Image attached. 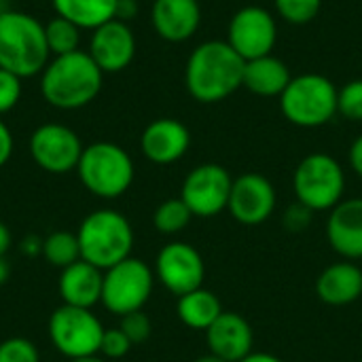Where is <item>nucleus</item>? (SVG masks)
<instances>
[{
  "label": "nucleus",
  "instance_id": "nucleus-1",
  "mask_svg": "<svg viewBox=\"0 0 362 362\" xmlns=\"http://www.w3.org/2000/svg\"><path fill=\"white\" fill-rule=\"evenodd\" d=\"M244 66L227 40H206L187 59L185 87L199 104H218L244 87Z\"/></svg>",
  "mask_w": 362,
  "mask_h": 362
},
{
  "label": "nucleus",
  "instance_id": "nucleus-2",
  "mask_svg": "<svg viewBox=\"0 0 362 362\" xmlns=\"http://www.w3.org/2000/svg\"><path fill=\"white\" fill-rule=\"evenodd\" d=\"M104 72L85 51L55 55L40 72V95L59 110L91 104L102 91Z\"/></svg>",
  "mask_w": 362,
  "mask_h": 362
},
{
  "label": "nucleus",
  "instance_id": "nucleus-3",
  "mask_svg": "<svg viewBox=\"0 0 362 362\" xmlns=\"http://www.w3.org/2000/svg\"><path fill=\"white\" fill-rule=\"evenodd\" d=\"M49 55L45 25L36 17L15 8L0 15V68L30 78L45 70Z\"/></svg>",
  "mask_w": 362,
  "mask_h": 362
},
{
  "label": "nucleus",
  "instance_id": "nucleus-4",
  "mask_svg": "<svg viewBox=\"0 0 362 362\" xmlns=\"http://www.w3.org/2000/svg\"><path fill=\"white\" fill-rule=\"evenodd\" d=\"M76 238L81 246V259L102 272L129 259L136 240L127 216L110 208L87 214L78 225Z\"/></svg>",
  "mask_w": 362,
  "mask_h": 362
},
{
  "label": "nucleus",
  "instance_id": "nucleus-5",
  "mask_svg": "<svg viewBox=\"0 0 362 362\" xmlns=\"http://www.w3.org/2000/svg\"><path fill=\"white\" fill-rule=\"evenodd\" d=\"M76 174L81 185L93 197L117 199L129 191L136 176V168L123 146L104 140L83 148Z\"/></svg>",
  "mask_w": 362,
  "mask_h": 362
},
{
  "label": "nucleus",
  "instance_id": "nucleus-6",
  "mask_svg": "<svg viewBox=\"0 0 362 362\" xmlns=\"http://www.w3.org/2000/svg\"><path fill=\"white\" fill-rule=\"evenodd\" d=\"M337 87L331 78L308 72L293 76L280 95V108L297 127H322L337 115Z\"/></svg>",
  "mask_w": 362,
  "mask_h": 362
},
{
  "label": "nucleus",
  "instance_id": "nucleus-7",
  "mask_svg": "<svg viewBox=\"0 0 362 362\" xmlns=\"http://www.w3.org/2000/svg\"><path fill=\"white\" fill-rule=\"evenodd\" d=\"M293 191L299 204L316 212H331L346 193L344 165L329 153H312L299 161L293 174Z\"/></svg>",
  "mask_w": 362,
  "mask_h": 362
},
{
  "label": "nucleus",
  "instance_id": "nucleus-8",
  "mask_svg": "<svg viewBox=\"0 0 362 362\" xmlns=\"http://www.w3.org/2000/svg\"><path fill=\"white\" fill-rule=\"evenodd\" d=\"M155 288V272L136 257H129L104 272L102 305L115 314L125 316L144 310Z\"/></svg>",
  "mask_w": 362,
  "mask_h": 362
},
{
  "label": "nucleus",
  "instance_id": "nucleus-9",
  "mask_svg": "<svg viewBox=\"0 0 362 362\" xmlns=\"http://www.w3.org/2000/svg\"><path fill=\"white\" fill-rule=\"evenodd\" d=\"M102 335L104 327L91 310L62 303L49 318V339L68 361L100 354Z\"/></svg>",
  "mask_w": 362,
  "mask_h": 362
},
{
  "label": "nucleus",
  "instance_id": "nucleus-10",
  "mask_svg": "<svg viewBox=\"0 0 362 362\" xmlns=\"http://www.w3.org/2000/svg\"><path fill=\"white\" fill-rule=\"evenodd\" d=\"M233 176L221 163H202L193 168L180 189V199L197 218H214L229 208Z\"/></svg>",
  "mask_w": 362,
  "mask_h": 362
},
{
  "label": "nucleus",
  "instance_id": "nucleus-11",
  "mask_svg": "<svg viewBox=\"0 0 362 362\" xmlns=\"http://www.w3.org/2000/svg\"><path fill=\"white\" fill-rule=\"evenodd\" d=\"M227 42L244 62L269 55L278 42L276 17L257 4L238 8L229 21Z\"/></svg>",
  "mask_w": 362,
  "mask_h": 362
},
{
  "label": "nucleus",
  "instance_id": "nucleus-12",
  "mask_svg": "<svg viewBox=\"0 0 362 362\" xmlns=\"http://www.w3.org/2000/svg\"><path fill=\"white\" fill-rule=\"evenodd\" d=\"M155 280L174 297H182L204 286L206 263L199 250L187 242L165 244L155 259Z\"/></svg>",
  "mask_w": 362,
  "mask_h": 362
},
{
  "label": "nucleus",
  "instance_id": "nucleus-13",
  "mask_svg": "<svg viewBox=\"0 0 362 362\" xmlns=\"http://www.w3.org/2000/svg\"><path fill=\"white\" fill-rule=\"evenodd\" d=\"M83 148L76 132L62 123H42L30 136V155L34 163L49 174L76 170Z\"/></svg>",
  "mask_w": 362,
  "mask_h": 362
},
{
  "label": "nucleus",
  "instance_id": "nucleus-14",
  "mask_svg": "<svg viewBox=\"0 0 362 362\" xmlns=\"http://www.w3.org/2000/svg\"><path fill=\"white\" fill-rule=\"evenodd\" d=\"M278 206V193L272 180L259 172H246L233 178L229 214L244 227H257L267 223Z\"/></svg>",
  "mask_w": 362,
  "mask_h": 362
},
{
  "label": "nucleus",
  "instance_id": "nucleus-15",
  "mask_svg": "<svg viewBox=\"0 0 362 362\" xmlns=\"http://www.w3.org/2000/svg\"><path fill=\"white\" fill-rule=\"evenodd\" d=\"M87 53L102 72H121L134 62L136 36L125 21L110 19L91 30Z\"/></svg>",
  "mask_w": 362,
  "mask_h": 362
},
{
  "label": "nucleus",
  "instance_id": "nucleus-16",
  "mask_svg": "<svg viewBox=\"0 0 362 362\" xmlns=\"http://www.w3.org/2000/svg\"><path fill=\"white\" fill-rule=\"evenodd\" d=\"M189 146L191 134L187 125L170 117L151 121L140 136L142 155L155 165H172L180 161L187 155Z\"/></svg>",
  "mask_w": 362,
  "mask_h": 362
},
{
  "label": "nucleus",
  "instance_id": "nucleus-17",
  "mask_svg": "<svg viewBox=\"0 0 362 362\" xmlns=\"http://www.w3.org/2000/svg\"><path fill=\"white\" fill-rule=\"evenodd\" d=\"M206 344L210 354L227 362H240L255 352V331L242 314L225 310L206 331Z\"/></svg>",
  "mask_w": 362,
  "mask_h": 362
},
{
  "label": "nucleus",
  "instance_id": "nucleus-18",
  "mask_svg": "<svg viewBox=\"0 0 362 362\" xmlns=\"http://www.w3.org/2000/svg\"><path fill=\"white\" fill-rule=\"evenodd\" d=\"M327 240L346 261L362 259V197L341 199L327 218Z\"/></svg>",
  "mask_w": 362,
  "mask_h": 362
},
{
  "label": "nucleus",
  "instance_id": "nucleus-19",
  "mask_svg": "<svg viewBox=\"0 0 362 362\" xmlns=\"http://www.w3.org/2000/svg\"><path fill=\"white\" fill-rule=\"evenodd\" d=\"M151 21L159 38L168 42H185L202 23V6L197 0H155Z\"/></svg>",
  "mask_w": 362,
  "mask_h": 362
},
{
  "label": "nucleus",
  "instance_id": "nucleus-20",
  "mask_svg": "<svg viewBox=\"0 0 362 362\" xmlns=\"http://www.w3.org/2000/svg\"><path fill=\"white\" fill-rule=\"evenodd\" d=\"M102 282L104 272L81 259L74 265L62 269L57 293L64 305L93 310L98 303H102Z\"/></svg>",
  "mask_w": 362,
  "mask_h": 362
},
{
  "label": "nucleus",
  "instance_id": "nucleus-21",
  "mask_svg": "<svg viewBox=\"0 0 362 362\" xmlns=\"http://www.w3.org/2000/svg\"><path fill=\"white\" fill-rule=\"evenodd\" d=\"M316 295L331 308L352 305L362 297V269L346 259L327 265L316 280Z\"/></svg>",
  "mask_w": 362,
  "mask_h": 362
},
{
  "label": "nucleus",
  "instance_id": "nucleus-22",
  "mask_svg": "<svg viewBox=\"0 0 362 362\" xmlns=\"http://www.w3.org/2000/svg\"><path fill=\"white\" fill-rule=\"evenodd\" d=\"M291 78L288 66L272 53L250 59L244 66V87L261 98H280Z\"/></svg>",
  "mask_w": 362,
  "mask_h": 362
},
{
  "label": "nucleus",
  "instance_id": "nucleus-23",
  "mask_svg": "<svg viewBox=\"0 0 362 362\" xmlns=\"http://www.w3.org/2000/svg\"><path fill=\"white\" fill-rule=\"evenodd\" d=\"M223 312L225 310H223L221 299L204 286L178 297V303H176V314L180 322L193 331H204V333L216 322V318Z\"/></svg>",
  "mask_w": 362,
  "mask_h": 362
},
{
  "label": "nucleus",
  "instance_id": "nucleus-24",
  "mask_svg": "<svg viewBox=\"0 0 362 362\" xmlns=\"http://www.w3.org/2000/svg\"><path fill=\"white\" fill-rule=\"evenodd\" d=\"M55 15L76 23L81 30H95L117 17L119 0H51Z\"/></svg>",
  "mask_w": 362,
  "mask_h": 362
},
{
  "label": "nucleus",
  "instance_id": "nucleus-25",
  "mask_svg": "<svg viewBox=\"0 0 362 362\" xmlns=\"http://www.w3.org/2000/svg\"><path fill=\"white\" fill-rule=\"evenodd\" d=\"M42 257L49 265L59 272L81 261V246L76 233L70 231H53L42 240Z\"/></svg>",
  "mask_w": 362,
  "mask_h": 362
},
{
  "label": "nucleus",
  "instance_id": "nucleus-26",
  "mask_svg": "<svg viewBox=\"0 0 362 362\" xmlns=\"http://www.w3.org/2000/svg\"><path fill=\"white\" fill-rule=\"evenodd\" d=\"M191 218H195V216L191 214L189 206L180 197H172V199L161 202L153 212V225L163 235L182 233L189 227Z\"/></svg>",
  "mask_w": 362,
  "mask_h": 362
},
{
  "label": "nucleus",
  "instance_id": "nucleus-27",
  "mask_svg": "<svg viewBox=\"0 0 362 362\" xmlns=\"http://www.w3.org/2000/svg\"><path fill=\"white\" fill-rule=\"evenodd\" d=\"M45 38L51 55H66L81 51V28L59 15H55L49 23H45Z\"/></svg>",
  "mask_w": 362,
  "mask_h": 362
},
{
  "label": "nucleus",
  "instance_id": "nucleus-28",
  "mask_svg": "<svg viewBox=\"0 0 362 362\" xmlns=\"http://www.w3.org/2000/svg\"><path fill=\"white\" fill-rule=\"evenodd\" d=\"M274 6L284 21L293 25H305L318 17L322 0H274Z\"/></svg>",
  "mask_w": 362,
  "mask_h": 362
},
{
  "label": "nucleus",
  "instance_id": "nucleus-29",
  "mask_svg": "<svg viewBox=\"0 0 362 362\" xmlns=\"http://www.w3.org/2000/svg\"><path fill=\"white\" fill-rule=\"evenodd\" d=\"M337 112L348 121H362V78L350 81L337 91Z\"/></svg>",
  "mask_w": 362,
  "mask_h": 362
},
{
  "label": "nucleus",
  "instance_id": "nucleus-30",
  "mask_svg": "<svg viewBox=\"0 0 362 362\" xmlns=\"http://www.w3.org/2000/svg\"><path fill=\"white\" fill-rule=\"evenodd\" d=\"M0 362H40V352L25 337H8L0 344Z\"/></svg>",
  "mask_w": 362,
  "mask_h": 362
},
{
  "label": "nucleus",
  "instance_id": "nucleus-31",
  "mask_svg": "<svg viewBox=\"0 0 362 362\" xmlns=\"http://www.w3.org/2000/svg\"><path fill=\"white\" fill-rule=\"evenodd\" d=\"M119 329L127 335V339L134 344V346H140L144 344L151 333H153V325H151V318L140 310V312H132V314H125L121 316V325Z\"/></svg>",
  "mask_w": 362,
  "mask_h": 362
},
{
  "label": "nucleus",
  "instance_id": "nucleus-32",
  "mask_svg": "<svg viewBox=\"0 0 362 362\" xmlns=\"http://www.w3.org/2000/svg\"><path fill=\"white\" fill-rule=\"evenodd\" d=\"M132 346L134 344L127 339V335L121 329H104L102 344H100V356L110 358V361H119V358L129 354Z\"/></svg>",
  "mask_w": 362,
  "mask_h": 362
},
{
  "label": "nucleus",
  "instance_id": "nucleus-33",
  "mask_svg": "<svg viewBox=\"0 0 362 362\" xmlns=\"http://www.w3.org/2000/svg\"><path fill=\"white\" fill-rule=\"evenodd\" d=\"M21 98V78L0 68V117L17 106Z\"/></svg>",
  "mask_w": 362,
  "mask_h": 362
},
{
  "label": "nucleus",
  "instance_id": "nucleus-34",
  "mask_svg": "<svg viewBox=\"0 0 362 362\" xmlns=\"http://www.w3.org/2000/svg\"><path fill=\"white\" fill-rule=\"evenodd\" d=\"M312 221H314V212L308 206L299 204V202L291 204L284 210V214H282V225H284V229L288 233H303V231H308Z\"/></svg>",
  "mask_w": 362,
  "mask_h": 362
},
{
  "label": "nucleus",
  "instance_id": "nucleus-35",
  "mask_svg": "<svg viewBox=\"0 0 362 362\" xmlns=\"http://www.w3.org/2000/svg\"><path fill=\"white\" fill-rule=\"evenodd\" d=\"M11 155H13V134L8 125L0 119V168L8 163Z\"/></svg>",
  "mask_w": 362,
  "mask_h": 362
},
{
  "label": "nucleus",
  "instance_id": "nucleus-36",
  "mask_svg": "<svg viewBox=\"0 0 362 362\" xmlns=\"http://www.w3.org/2000/svg\"><path fill=\"white\" fill-rule=\"evenodd\" d=\"M350 168L354 170V174L362 178V136H358L352 146H350Z\"/></svg>",
  "mask_w": 362,
  "mask_h": 362
},
{
  "label": "nucleus",
  "instance_id": "nucleus-37",
  "mask_svg": "<svg viewBox=\"0 0 362 362\" xmlns=\"http://www.w3.org/2000/svg\"><path fill=\"white\" fill-rule=\"evenodd\" d=\"M138 13V0H119L117 4V17L115 19H121V21H129L132 17H136Z\"/></svg>",
  "mask_w": 362,
  "mask_h": 362
},
{
  "label": "nucleus",
  "instance_id": "nucleus-38",
  "mask_svg": "<svg viewBox=\"0 0 362 362\" xmlns=\"http://www.w3.org/2000/svg\"><path fill=\"white\" fill-rule=\"evenodd\" d=\"M11 242H13V238H11V231H8V227L0 221V257H4L6 252H8V248H11Z\"/></svg>",
  "mask_w": 362,
  "mask_h": 362
},
{
  "label": "nucleus",
  "instance_id": "nucleus-39",
  "mask_svg": "<svg viewBox=\"0 0 362 362\" xmlns=\"http://www.w3.org/2000/svg\"><path fill=\"white\" fill-rule=\"evenodd\" d=\"M240 362H284L282 358H278L276 354H269V352H252L248 354L244 361Z\"/></svg>",
  "mask_w": 362,
  "mask_h": 362
},
{
  "label": "nucleus",
  "instance_id": "nucleus-40",
  "mask_svg": "<svg viewBox=\"0 0 362 362\" xmlns=\"http://www.w3.org/2000/svg\"><path fill=\"white\" fill-rule=\"evenodd\" d=\"M21 248H23L28 255H30V252H34V255H42V240H38V238H25Z\"/></svg>",
  "mask_w": 362,
  "mask_h": 362
},
{
  "label": "nucleus",
  "instance_id": "nucleus-41",
  "mask_svg": "<svg viewBox=\"0 0 362 362\" xmlns=\"http://www.w3.org/2000/svg\"><path fill=\"white\" fill-rule=\"evenodd\" d=\"M8 274H11V269H8V263L4 261V257H0V286L8 280Z\"/></svg>",
  "mask_w": 362,
  "mask_h": 362
},
{
  "label": "nucleus",
  "instance_id": "nucleus-42",
  "mask_svg": "<svg viewBox=\"0 0 362 362\" xmlns=\"http://www.w3.org/2000/svg\"><path fill=\"white\" fill-rule=\"evenodd\" d=\"M68 362H106L100 354H91V356H81V358H70Z\"/></svg>",
  "mask_w": 362,
  "mask_h": 362
},
{
  "label": "nucleus",
  "instance_id": "nucleus-43",
  "mask_svg": "<svg viewBox=\"0 0 362 362\" xmlns=\"http://www.w3.org/2000/svg\"><path fill=\"white\" fill-rule=\"evenodd\" d=\"M195 362H227V361H223V358H218V356H214V354H204V356H199L197 361Z\"/></svg>",
  "mask_w": 362,
  "mask_h": 362
},
{
  "label": "nucleus",
  "instance_id": "nucleus-44",
  "mask_svg": "<svg viewBox=\"0 0 362 362\" xmlns=\"http://www.w3.org/2000/svg\"><path fill=\"white\" fill-rule=\"evenodd\" d=\"M6 11H11L8 0H0V15H2V13H6Z\"/></svg>",
  "mask_w": 362,
  "mask_h": 362
}]
</instances>
